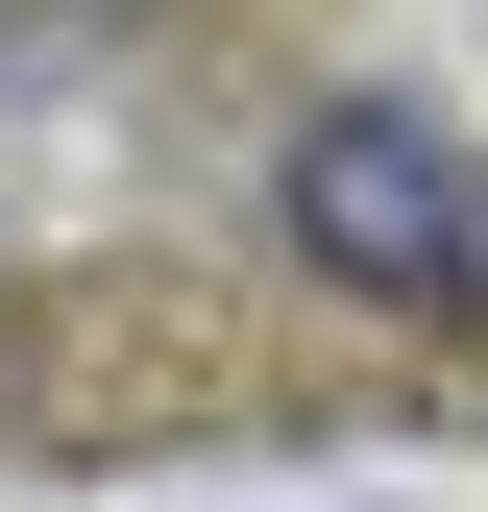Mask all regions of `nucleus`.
Masks as SVG:
<instances>
[{
	"label": "nucleus",
	"instance_id": "f257e3e1",
	"mask_svg": "<svg viewBox=\"0 0 488 512\" xmlns=\"http://www.w3.org/2000/svg\"><path fill=\"white\" fill-rule=\"evenodd\" d=\"M293 244H318V269L342 293H464V147H440V122H391V98H342L318 122V147H293Z\"/></svg>",
	"mask_w": 488,
	"mask_h": 512
}]
</instances>
